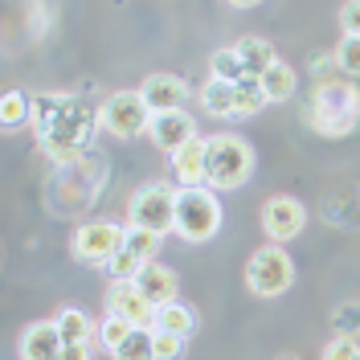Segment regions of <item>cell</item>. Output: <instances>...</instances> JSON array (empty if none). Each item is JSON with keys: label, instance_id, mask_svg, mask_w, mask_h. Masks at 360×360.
<instances>
[{"label": "cell", "instance_id": "cell-1", "mask_svg": "<svg viewBox=\"0 0 360 360\" xmlns=\"http://www.w3.org/2000/svg\"><path fill=\"white\" fill-rule=\"evenodd\" d=\"M94 127H103L98 111H90L74 94H53L33 107V131L53 160H74L82 148H90Z\"/></svg>", "mask_w": 360, "mask_h": 360}, {"label": "cell", "instance_id": "cell-2", "mask_svg": "<svg viewBox=\"0 0 360 360\" xmlns=\"http://www.w3.org/2000/svg\"><path fill=\"white\" fill-rule=\"evenodd\" d=\"M307 123L328 139L356 131L360 127V86L344 78H319L307 98Z\"/></svg>", "mask_w": 360, "mask_h": 360}, {"label": "cell", "instance_id": "cell-3", "mask_svg": "<svg viewBox=\"0 0 360 360\" xmlns=\"http://www.w3.org/2000/svg\"><path fill=\"white\" fill-rule=\"evenodd\" d=\"M254 172V152L242 135L225 131L209 139V164H205V188L225 193V188H242Z\"/></svg>", "mask_w": 360, "mask_h": 360}, {"label": "cell", "instance_id": "cell-4", "mask_svg": "<svg viewBox=\"0 0 360 360\" xmlns=\"http://www.w3.org/2000/svg\"><path fill=\"white\" fill-rule=\"evenodd\" d=\"M221 201L213 188H176V238L180 242H209L221 229Z\"/></svg>", "mask_w": 360, "mask_h": 360}, {"label": "cell", "instance_id": "cell-5", "mask_svg": "<svg viewBox=\"0 0 360 360\" xmlns=\"http://www.w3.org/2000/svg\"><path fill=\"white\" fill-rule=\"evenodd\" d=\"M127 225L135 229H148V233H156V238H168V233H176V188H168V184H139L131 193V201H127Z\"/></svg>", "mask_w": 360, "mask_h": 360}, {"label": "cell", "instance_id": "cell-6", "mask_svg": "<svg viewBox=\"0 0 360 360\" xmlns=\"http://www.w3.org/2000/svg\"><path fill=\"white\" fill-rule=\"evenodd\" d=\"M98 123L115 139H135V135H143L152 127V111H148L139 90H115L98 103Z\"/></svg>", "mask_w": 360, "mask_h": 360}, {"label": "cell", "instance_id": "cell-7", "mask_svg": "<svg viewBox=\"0 0 360 360\" xmlns=\"http://www.w3.org/2000/svg\"><path fill=\"white\" fill-rule=\"evenodd\" d=\"M295 283V266H291V254L283 246H262L246 266V287L262 299H274L283 295Z\"/></svg>", "mask_w": 360, "mask_h": 360}, {"label": "cell", "instance_id": "cell-8", "mask_svg": "<svg viewBox=\"0 0 360 360\" xmlns=\"http://www.w3.org/2000/svg\"><path fill=\"white\" fill-rule=\"evenodd\" d=\"M123 238H127V229L115 221H86L74 229V238H70V250H74V258L78 262H86V266H107L115 254L123 250Z\"/></svg>", "mask_w": 360, "mask_h": 360}, {"label": "cell", "instance_id": "cell-9", "mask_svg": "<svg viewBox=\"0 0 360 360\" xmlns=\"http://www.w3.org/2000/svg\"><path fill=\"white\" fill-rule=\"evenodd\" d=\"M303 225H307V209L295 201V197H270V201L262 205V229H266V238L274 246L299 238Z\"/></svg>", "mask_w": 360, "mask_h": 360}, {"label": "cell", "instance_id": "cell-10", "mask_svg": "<svg viewBox=\"0 0 360 360\" xmlns=\"http://www.w3.org/2000/svg\"><path fill=\"white\" fill-rule=\"evenodd\" d=\"M107 315L127 319L135 328H152V323H156V307L139 295L135 283H111V287H107Z\"/></svg>", "mask_w": 360, "mask_h": 360}, {"label": "cell", "instance_id": "cell-11", "mask_svg": "<svg viewBox=\"0 0 360 360\" xmlns=\"http://www.w3.org/2000/svg\"><path fill=\"white\" fill-rule=\"evenodd\" d=\"M139 94H143V103H148L152 115L184 111V103H188V86H184V78H176V74H148L139 82Z\"/></svg>", "mask_w": 360, "mask_h": 360}, {"label": "cell", "instance_id": "cell-12", "mask_svg": "<svg viewBox=\"0 0 360 360\" xmlns=\"http://www.w3.org/2000/svg\"><path fill=\"white\" fill-rule=\"evenodd\" d=\"M152 143H156L160 152H168V156H176L184 143H193L197 139V123L188 119V111H168V115H152Z\"/></svg>", "mask_w": 360, "mask_h": 360}, {"label": "cell", "instance_id": "cell-13", "mask_svg": "<svg viewBox=\"0 0 360 360\" xmlns=\"http://www.w3.org/2000/svg\"><path fill=\"white\" fill-rule=\"evenodd\" d=\"M172 160V176H176L180 188H205V164H209V139H193V143H184Z\"/></svg>", "mask_w": 360, "mask_h": 360}, {"label": "cell", "instance_id": "cell-14", "mask_svg": "<svg viewBox=\"0 0 360 360\" xmlns=\"http://www.w3.org/2000/svg\"><path fill=\"white\" fill-rule=\"evenodd\" d=\"M62 332L53 319H41V323H29L21 332V360H62Z\"/></svg>", "mask_w": 360, "mask_h": 360}, {"label": "cell", "instance_id": "cell-15", "mask_svg": "<svg viewBox=\"0 0 360 360\" xmlns=\"http://www.w3.org/2000/svg\"><path fill=\"white\" fill-rule=\"evenodd\" d=\"M135 287H139V295H143V299L160 311V307L176 303V270H168L164 262H148V266L139 270Z\"/></svg>", "mask_w": 360, "mask_h": 360}, {"label": "cell", "instance_id": "cell-16", "mask_svg": "<svg viewBox=\"0 0 360 360\" xmlns=\"http://www.w3.org/2000/svg\"><path fill=\"white\" fill-rule=\"evenodd\" d=\"M233 53H238V62L246 70V78H262L278 62V53H274V45L266 37H242V41L233 45Z\"/></svg>", "mask_w": 360, "mask_h": 360}, {"label": "cell", "instance_id": "cell-17", "mask_svg": "<svg viewBox=\"0 0 360 360\" xmlns=\"http://www.w3.org/2000/svg\"><path fill=\"white\" fill-rule=\"evenodd\" d=\"M53 323H58V332H62V344H90V336L98 332L94 319H90L82 307H62V311L53 315Z\"/></svg>", "mask_w": 360, "mask_h": 360}, {"label": "cell", "instance_id": "cell-18", "mask_svg": "<svg viewBox=\"0 0 360 360\" xmlns=\"http://www.w3.org/2000/svg\"><path fill=\"white\" fill-rule=\"evenodd\" d=\"M152 328H156V332H172V336H193V332H197V311H193V307H188V303H168V307H160L156 311V323H152Z\"/></svg>", "mask_w": 360, "mask_h": 360}, {"label": "cell", "instance_id": "cell-19", "mask_svg": "<svg viewBox=\"0 0 360 360\" xmlns=\"http://www.w3.org/2000/svg\"><path fill=\"white\" fill-rule=\"evenodd\" d=\"M258 86H262V94H266V103H283V98H291L295 94V70L287 66V62H274V66L258 78Z\"/></svg>", "mask_w": 360, "mask_h": 360}, {"label": "cell", "instance_id": "cell-20", "mask_svg": "<svg viewBox=\"0 0 360 360\" xmlns=\"http://www.w3.org/2000/svg\"><path fill=\"white\" fill-rule=\"evenodd\" d=\"M0 123H4V131H17L25 123H33V103H29V94L4 90V98H0Z\"/></svg>", "mask_w": 360, "mask_h": 360}, {"label": "cell", "instance_id": "cell-21", "mask_svg": "<svg viewBox=\"0 0 360 360\" xmlns=\"http://www.w3.org/2000/svg\"><path fill=\"white\" fill-rule=\"evenodd\" d=\"M201 107L209 115H217V119H225V115H233V82H221V78H209L201 86Z\"/></svg>", "mask_w": 360, "mask_h": 360}, {"label": "cell", "instance_id": "cell-22", "mask_svg": "<svg viewBox=\"0 0 360 360\" xmlns=\"http://www.w3.org/2000/svg\"><path fill=\"white\" fill-rule=\"evenodd\" d=\"M262 107H266V94L258 86V78L233 82V115H238V119H250V115H258Z\"/></svg>", "mask_w": 360, "mask_h": 360}, {"label": "cell", "instance_id": "cell-23", "mask_svg": "<svg viewBox=\"0 0 360 360\" xmlns=\"http://www.w3.org/2000/svg\"><path fill=\"white\" fill-rule=\"evenodd\" d=\"M152 336H156V328H135L131 336L123 340V348L111 352L115 360H156L152 356Z\"/></svg>", "mask_w": 360, "mask_h": 360}, {"label": "cell", "instance_id": "cell-24", "mask_svg": "<svg viewBox=\"0 0 360 360\" xmlns=\"http://www.w3.org/2000/svg\"><path fill=\"white\" fill-rule=\"evenodd\" d=\"M143 266H148V262H143V258H135L131 250L123 246V250H119V254H115V258H111V262H107L103 270L111 274V283H135Z\"/></svg>", "mask_w": 360, "mask_h": 360}, {"label": "cell", "instance_id": "cell-25", "mask_svg": "<svg viewBox=\"0 0 360 360\" xmlns=\"http://www.w3.org/2000/svg\"><path fill=\"white\" fill-rule=\"evenodd\" d=\"M164 238H156V233H148V229H135V225H127V238H123V246L131 250L135 258H143V262H156V250Z\"/></svg>", "mask_w": 360, "mask_h": 360}, {"label": "cell", "instance_id": "cell-26", "mask_svg": "<svg viewBox=\"0 0 360 360\" xmlns=\"http://www.w3.org/2000/svg\"><path fill=\"white\" fill-rule=\"evenodd\" d=\"M209 70H213V78H221V82H242V78H246V70H242V62H238L233 49H217V53L209 58Z\"/></svg>", "mask_w": 360, "mask_h": 360}, {"label": "cell", "instance_id": "cell-27", "mask_svg": "<svg viewBox=\"0 0 360 360\" xmlns=\"http://www.w3.org/2000/svg\"><path fill=\"white\" fill-rule=\"evenodd\" d=\"M135 332V323H127V319H115V315H107L103 323H98V340H103V348L107 352H119L123 348V340Z\"/></svg>", "mask_w": 360, "mask_h": 360}, {"label": "cell", "instance_id": "cell-28", "mask_svg": "<svg viewBox=\"0 0 360 360\" xmlns=\"http://www.w3.org/2000/svg\"><path fill=\"white\" fill-rule=\"evenodd\" d=\"M332 53H336V66L348 78H360V37H340V45Z\"/></svg>", "mask_w": 360, "mask_h": 360}, {"label": "cell", "instance_id": "cell-29", "mask_svg": "<svg viewBox=\"0 0 360 360\" xmlns=\"http://www.w3.org/2000/svg\"><path fill=\"white\" fill-rule=\"evenodd\" d=\"M180 352H184V336H172V332L152 336V356L156 360H180Z\"/></svg>", "mask_w": 360, "mask_h": 360}, {"label": "cell", "instance_id": "cell-30", "mask_svg": "<svg viewBox=\"0 0 360 360\" xmlns=\"http://www.w3.org/2000/svg\"><path fill=\"white\" fill-rule=\"evenodd\" d=\"M323 360H360V340L336 336L328 348H323Z\"/></svg>", "mask_w": 360, "mask_h": 360}, {"label": "cell", "instance_id": "cell-31", "mask_svg": "<svg viewBox=\"0 0 360 360\" xmlns=\"http://www.w3.org/2000/svg\"><path fill=\"white\" fill-rule=\"evenodd\" d=\"M356 332H360V303H352V307L344 303V307L336 311V336H352L356 340Z\"/></svg>", "mask_w": 360, "mask_h": 360}, {"label": "cell", "instance_id": "cell-32", "mask_svg": "<svg viewBox=\"0 0 360 360\" xmlns=\"http://www.w3.org/2000/svg\"><path fill=\"white\" fill-rule=\"evenodd\" d=\"M340 29H344V37H360V0L340 4Z\"/></svg>", "mask_w": 360, "mask_h": 360}, {"label": "cell", "instance_id": "cell-33", "mask_svg": "<svg viewBox=\"0 0 360 360\" xmlns=\"http://www.w3.org/2000/svg\"><path fill=\"white\" fill-rule=\"evenodd\" d=\"M62 360H90V344H66Z\"/></svg>", "mask_w": 360, "mask_h": 360}, {"label": "cell", "instance_id": "cell-34", "mask_svg": "<svg viewBox=\"0 0 360 360\" xmlns=\"http://www.w3.org/2000/svg\"><path fill=\"white\" fill-rule=\"evenodd\" d=\"M278 360H295V356H278Z\"/></svg>", "mask_w": 360, "mask_h": 360}]
</instances>
